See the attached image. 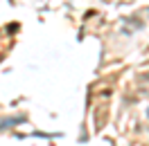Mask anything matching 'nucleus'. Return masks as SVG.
Here are the masks:
<instances>
[{"label":"nucleus","mask_w":149,"mask_h":146,"mask_svg":"<svg viewBox=\"0 0 149 146\" xmlns=\"http://www.w3.org/2000/svg\"><path fill=\"white\" fill-rule=\"evenodd\" d=\"M23 119L25 117H18V115H16V117H2L0 119V130H5V128H9V126H16V124H20Z\"/></svg>","instance_id":"1"}]
</instances>
